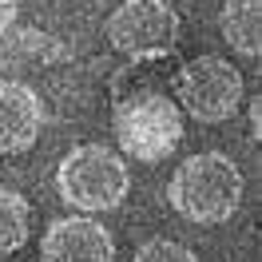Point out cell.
<instances>
[{"label":"cell","instance_id":"6da1fadb","mask_svg":"<svg viewBox=\"0 0 262 262\" xmlns=\"http://www.w3.org/2000/svg\"><path fill=\"white\" fill-rule=\"evenodd\" d=\"M167 203L175 214L199 227L227 223L243 207V171L223 151H199L191 159H183L179 171L171 175Z\"/></svg>","mask_w":262,"mask_h":262},{"label":"cell","instance_id":"7a4b0ae2","mask_svg":"<svg viewBox=\"0 0 262 262\" xmlns=\"http://www.w3.org/2000/svg\"><path fill=\"white\" fill-rule=\"evenodd\" d=\"M112 131L119 155L139 163H159L183 143V112L167 92H139L112 103Z\"/></svg>","mask_w":262,"mask_h":262},{"label":"cell","instance_id":"3957f363","mask_svg":"<svg viewBox=\"0 0 262 262\" xmlns=\"http://www.w3.org/2000/svg\"><path fill=\"white\" fill-rule=\"evenodd\" d=\"M56 191L68 207H76L80 214L96 211H115L131 191L127 163L115 147L103 143H80L72 147L56 167Z\"/></svg>","mask_w":262,"mask_h":262},{"label":"cell","instance_id":"277c9868","mask_svg":"<svg viewBox=\"0 0 262 262\" xmlns=\"http://www.w3.org/2000/svg\"><path fill=\"white\" fill-rule=\"evenodd\" d=\"M175 103L199 123H227L243 107V72L223 56H199L175 72Z\"/></svg>","mask_w":262,"mask_h":262},{"label":"cell","instance_id":"5b68a950","mask_svg":"<svg viewBox=\"0 0 262 262\" xmlns=\"http://www.w3.org/2000/svg\"><path fill=\"white\" fill-rule=\"evenodd\" d=\"M107 44L127 60L171 56L179 44V12L167 0H123L107 16Z\"/></svg>","mask_w":262,"mask_h":262},{"label":"cell","instance_id":"8992f818","mask_svg":"<svg viewBox=\"0 0 262 262\" xmlns=\"http://www.w3.org/2000/svg\"><path fill=\"white\" fill-rule=\"evenodd\" d=\"M40 258L44 262H115V238L96 219L68 214V219L48 223L44 238H40Z\"/></svg>","mask_w":262,"mask_h":262},{"label":"cell","instance_id":"52a82bcc","mask_svg":"<svg viewBox=\"0 0 262 262\" xmlns=\"http://www.w3.org/2000/svg\"><path fill=\"white\" fill-rule=\"evenodd\" d=\"M44 103L28 83L0 80V155H24L40 139Z\"/></svg>","mask_w":262,"mask_h":262},{"label":"cell","instance_id":"ba28073f","mask_svg":"<svg viewBox=\"0 0 262 262\" xmlns=\"http://www.w3.org/2000/svg\"><path fill=\"white\" fill-rule=\"evenodd\" d=\"M219 28H223V40L238 56L258 60V52H262V0H227L223 16H219Z\"/></svg>","mask_w":262,"mask_h":262},{"label":"cell","instance_id":"9c48e42d","mask_svg":"<svg viewBox=\"0 0 262 262\" xmlns=\"http://www.w3.org/2000/svg\"><path fill=\"white\" fill-rule=\"evenodd\" d=\"M179 64L171 56H155V60H131L112 76V103L123 96H139V92H163V83H175Z\"/></svg>","mask_w":262,"mask_h":262},{"label":"cell","instance_id":"30bf717a","mask_svg":"<svg viewBox=\"0 0 262 262\" xmlns=\"http://www.w3.org/2000/svg\"><path fill=\"white\" fill-rule=\"evenodd\" d=\"M32 234V207L28 199L12 191V187H0V258L16 254L20 246L28 243Z\"/></svg>","mask_w":262,"mask_h":262},{"label":"cell","instance_id":"8fae6325","mask_svg":"<svg viewBox=\"0 0 262 262\" xmlns=\"http://www.w3.org/2000/svg\"><path fill=\"white\" fill-rule=\"evenodd\" d=\"M131 262H199L195 250H187L183 243H171V238H151L135 250Z\"/></svg>","mask_w":262,"mask_h":262},{"label":"cell","instance_id":"7c38bea8","mask_svg":"<svg viewBox=\"0 0 262 262\" xmlns=\"http://www.w3.org/2000/svg\"><path fill=\"white\" fill-rule=\"evenodd\" d=\"M246 119H250V139H258V135H262V96H250Z\"/></svg>","mask_w":262,"mask_h":262},{"label":"cell","instance_id":"4fadbf2b","mask_svg":"<svg viewBox=\"0 0 262 262\" xmlns=\"http://www.w3.org/2000/svg\"><path fill=\"white\" fill-rule=\"evenodd\" d=\"M16 0H0V36L8 32V28H12V20H16Z\"/></svg>","mask_w":262,"mask_h":262}]
</instances>
